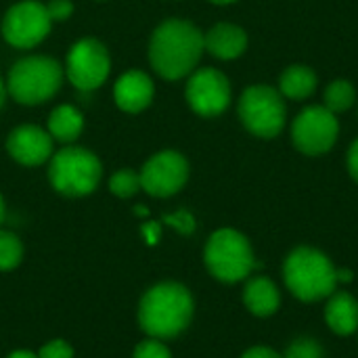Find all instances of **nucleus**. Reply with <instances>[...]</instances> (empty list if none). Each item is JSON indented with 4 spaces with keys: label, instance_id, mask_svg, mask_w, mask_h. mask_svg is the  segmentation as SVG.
I'll use <instances>...</instances> for the list:
<instances>
[{
    "label": "nucleus",
    "instance_id": "6",
    "mask_svg": "<svg viewBox=\"0 0 358 358\" xmlns=\"http://www.w3.org/2000/svg\"><path fill=\"white\" fill-rule=\"evenodd\" d=\"M206 266L222 283H237L256 268L250 241L235 229L216 231L206 243Z\"/></svg>",
    "mask_w": 358,
    "mask_h": 358
},
{
    "label": "nucleus",
    "instance_id": "12",
    "mask_svg": "<svg viewBox=\"0 0 358 358\" xmlns=\"http://www.w3.org/2000/svg\"><path fill=\"white\" fill-rule=\"evenodd\" d=\"M187 101L201 117L220 115L231 103V86L222 71L203 67L197 69L187 84Z\"/></svg>",
    "mask_w": 358,
    "mask_h": 358
},
{
    "label": "nucleus",
    "instance_id": "29",
    "mask_svg": "<svg viewBox=\"0 0 358 358\" xmlns=\"http://www.w3.org/2000/svg\"><path fill=\"white\" fill-rule=\"evenodd\" d=\"M241 358H281L273 348H266V346H256V348H250Z\"/></svg>",
    "mask_w": 358,
    "mask_h": 358
},
{
    "label": "nucleus",
    "instance_id": "34",
    "mask_svg": "<svg viewBox=\"0 0 358 358\" xmlns=\"http://www.w3.org/2000/svg\"><path fill=\"white\" fill-rule=\"evenodd\" d=\"M4 220V201H2V195H0V222Z\"/></svg>",
    "mask_w": 358,
    "mask_h": 358
},
{
    "label": "nucleus",
    "instance_id": "8",
    "mask_svg": "<svg viewBox=\"0 0 358 358\" xmlns=\"http://www.w3.org/2000/svg\"><path fill=\"white\" fill-rule=\"evenodd\" d=\"M111 59L103 42L96 38H84L76 42L65 59L67 80L78 90H94L109 78Z\"/></svg>",
    "mask_w": 358,
    "mask_h": 358
},
{
    "label": "nucleus",
    "instance_id": "15",
    "mask_svg": "<svg viewBox=\"0 0 358 358\" xmlns=\"http://www.w3.org/2000/svg\"><path fill=\"white\" fill-rule=\"evenodd\" d=\"M203 44L210 55L218 59H237L245 46H248V36L241 27L233 23H218L214 25L208 34H203Z\"/></svg>",
    "mask_w": 358,
    "mask_h": 358
},
{
    "label": "nucleus",
    "instance_id": "26",
    "mask_svg": "<svg viewBox=\"0 0 358 358\" xmlns=\"http://www.w3.org/2000/svg\"><path fill=\"white\" fill-rule=\"evenodd\" d=\"M38 358H73V350L67 342L63 340H52V342H46L40 352Z\"/></svg>",
    "mask_w": 358,
    "mask_h": 358
},
{
    "label": "nucleus",
    "instance_id": "31",
    "mask_svg": "<svg viewBox=\"0 0 358 358\" xmlns=\"http://www.w3.org/2000/svg\"><path fill=\"white\" fill-rule=\"evenodd\" d=\"M8 358H38V355H31L27 350H17V352H13Z\"/></svg>",
    "mask_w": 358,
    "mask_h": 358
},
{
    "label": "nucleus",
    "instance_id": "1",
    "mask_svg": "<svg viewBox=\"0 0 358 358\" xmlns=\"http://www.w3.org/2000/svg\"><path fill=\"white\" fill-rule=\"evenodd\" d=\"M203 50V34L197 25L185 19H168L151 36L149 61L164 80H180L195 69Z\"/></svg>",
    "mask_w": 358,
    "mask_h": 358
},
{
    "label": "nucleus",
    "instance_id": "14",
    "mask_svg": "<svg viewBox=\"0 0 358 358\" xmlns=\"http://www.w3.org/2000/svg\"><path fill=\"white\" fill-rule=\"evenodd\" d=\"M153 94H155L153 80L145 71H138V69L126 71L124 76L117 78L113 86L115 105L128 113H138L147 109L153 101Z\"/></svg>",
    "mask_w": 358,
    "mask_h": 358
},
{
    "label": "nucleus",
    "instance_id": "4",
    "mask_svg": "<svg viewBox=\"0 0 358 358\" xmlns=\"http://www.w3.org/2000/svg\"><path fill=\"white\" fill-rule=\"evenodd\" d=\"M61 82L63 67L59 61L44 55H31L19 59L10 67L6 90L21 105H40L57 94Z\"/></svg>",
    "mask_w": 358,
    "mask_h": 358
},
{
    "label": "nucleus",
    "instance_id": "28",
    "mask_svg": "<svg viewBox=\"0 0 358 358\" xmlns=\"http://www.w3.org/2000/svg\"><path fill=\"white\" fill-rule=\"evenodd\" d=\"M143 235H145V239H147V243H149V245H155V243L159 241L162 229H159V224H157V222H147V224L143 227Z\"/></svg>",
    "mask_w": 358,
    "mask_h": 358
},
{
    "label": "nucleus",
    "instance_id": "17",
    "mask_svg": "<svg viewBox=\"0 0 358 358\" xmlns=\"http://www.w3.org/2000/svg\"><path fill=\"white\" fill-rule=\"evenodd\" d=\"M325 321L338 336H350L358 329V302L346 292L331 294L325 310Z\"/></svg>",
    "mask_w": 358,
    "mask_h": 358
},
{
    "label": "nucleus",
    "instance_id": "27",
    "mask_svg": "<svg viewBox=\"0 0 358 358\" xmlns=\"http://www.w3.org/2000/svg\"><path fill=\"white\" fill-rule=\"evenodd\" d=\"M46 10L50 15V21H65L73 15V2L71 0H50L46 4Z\"/></svg>",
    "mask_w": 358,
    "mask_h": 358
},
{
    "label": "nucleus",
    "instance_id": "7",
    "mask_svg": "<svg viewBox=\"0 0 358 358\" xmlns=\"http://www.w3.org/2000/svg\"><path fill=\"white\" fill-rule=\"evenodd\" d=\"M239 117L252 134L273 138L285 126V103L275 88L256 84L241 94Z\"/></svg>",
    "mask_w": 358,
    "mask_h": 358
},
{
    "label": "nucleus",
    "instance_id": "13",
    "mask_svg": "<svg viewBox=\"0 0 358 358\" xmlns=\"http://www.w3.org/2000/svg\"><path fill=\"white\" fill-rule=\"evenodd\" d=\"M6 151L23 166H40L52 157V136L40 126L23 124L8 134Z\"/></svg>",
    "mask_w": 358,
    "mask_h": 358
},
{
    "label": "nucleus",
    "instance_id": "25",
    "mask_svg": "<svg viewBox=\"0 0 358 358\" xmlns=\"http://www.w3.org/2000/svg\"><path fill=\"white\" fill-rule=\"evenodd\" d=\"M164 222L170 224L172 229H176V231L182 233V235H191V233L195 231V218H193V214L187 212V210H180V212H176V214L166 216Z\"/></svg>",
    "mask_w": 358,
    "mask_h": 358
},
{
    "label": "nucleus",
    "instance_id": "35",
    "mask_svg": "<svg viewBox=\"0 0 358 358\" xmlns=\"http://www.w3.org/2000/svg\"><path fill=\"white\" fill-rule=\"evenodd\" d=\"M210 2H214V4H231L235 0H210Z\"/></svg>",
    "mask_w": 358,
    "mask_h": 358
},
{
    "label": "nucleus",
    "instance_id": "3",
    "mask_svg": "<svg viewBox=\"0 0 358 358\" xmlns=\"http://www.w3.org/2000/svg\"><path fill=\"white\" fill-rule=\"evenodd\" d=\"M289 292L302 302H317L331 296L338 287V268L331 260L313 248L294 250L283 266Z\"/></svg>",
    "mask_w": 358,
    "mask_h": 358
},
{
    "label": "nucleus",
    "instance_id": "19",
    "mask_svg": "<svg viewBox=\"0 0 358 358\" xmlns=\"http://www.w3.org/2000/svg\"><path fill=\"white\" fill-rule=\"evenodd\" d=\"M281 92L287 99L294 101H302L306 96H310L317 88V76L310 67L306 65H292L283 71L281 76Z\"/></svg>",
    "mask_w": 358,
    "mask_h": 358
},
{
    "label": "nucleus",
    "instance_id": "30",
    "mask_svg": "<svg viewBox=\"0 0 358 358\" xmlns=\"http://www.w3.org/2000/svg\"><path fill=\"white\" fill-rule=\"evenodd\" d=\"M348 168H350L352 178L358 182V141L352 143V147L348 151Z\"/></svg>",
    "mask_w": 358,
    "mask_h": 358
},
{
    "label": "nucleus",
    "instance_id": "21",
    "mask_svg": "<svg viewBox=\"0 0 358 358\" xmlns=\"http://www.w3.org/2000/svg\"><path fill=\"white\" fill-rule=\"evenodd\" d=\"M23 245L10 231H0V271H10L21 262Z\"/></svg>",
    "mask_w": 358,
    "mask_h": 358
},
{
    "label": "nucleus",
    "instance_id": "22",
    "mask_svg": "<svg viewBox=\"0 0 358 358\" xmlns=\"http://www.w3.org/2000/svg\"><path fill=\"white\" fill-rule=\"evenodd\" d=\"M138 189H141V176L134 170H120L109 180V191L122 199L132 197L134 193H138Z\"/></svg>",
    "mask_w": 358,
    "mask_h": 358
},
{
    "label": "nucleus",
    "instance_id": "33",
    "mask_svg": "<svg viewBox=\"0 0 358 358\" xmlns=\"http://www.w3.org/2000/svg\"><path fill=\"white\" fill-rule=\"evenodd\" d=\"M134 212H136L138 216H147V208H145V206H136Z\"/></svg>",
    "mask_w": 358,
    "mask_h": 358
},
{
    "label": "nucleus",
    "instance_id": "16",
    "mask_svg": "<svg viewBox=\"0 0 358 358\" xmlns=\"http://www.w3.org/2000/svg\"><path fill=\"white\" fill-rule=\"evenodd\" d=\"M243 302L248 310L256 317H271L277 313L281 304V296L277 285L266 277H254L248 281L243 292Z\"/></svg>",
    "mask_w": 358,
    "mask_h": 358
},
{
    "label": "nucleus",
    "instance_id": "2",
    "mask_svg": "<svg viewBox=\"0 0 358 358\" xmlns=\"http://www.w3.org/2000/svg\"><path fill=\"white\" fill-rule=\"evenodd\" d=\"M193 317V298L180 283H159L151 287L138 306L143 331L155 340L174 338L187 329Z\"/></svg>",
    "mask_w": 358,
    "mask_h": 358
},
{
    "label": "nucleus",
    "instance_id": "10",
    "mask_svg": "<svg viewBox=\"0 0 358 358\" xmlns=\"http://www.w3.org/2000/svg\"><path fill=\"white\" fill-rule=\"evenodd\" d=\"M338 132L340 124L327 107H308L296 117L292 141L304 155H323L336 145Z\"/></svg>",
    "mask_w": 358,
    "mask_h": 358
},
{
    "label": "nucleus",
    "instance_id": "11",
    "mask_svg": "<svg viewBox=\"0 0 358 358\" xmlns=\"http://www.w3.org/2000/svg\"><path fill=\"white\" fill-rule=\"evenodd\" d=\"M141 176V189L153 197H170L178 193L189 178V162L178 151H159L145 162Z\"/></svg>",
    "mask_w": 358,
    "mask_h": 358
},
{
    "label": "nucleus",
    "instance_id": "20",
    "mask_svg": "<svg viewBox=\"0 0 358 358\" xmlns=\"http://www.w3.org/2000/svg\"><path fill=\"white\" fill-rule=\"evenodd\" d=\"M355 99H357V92H355V86L348 80H336L325 90V107L331 113H340V111L350 109Z\"/></svg>",
    "mask_w": 358,
    "mask_h": 358
},
{
    "label": "nucleus",
    "instance_id": "23",
    "mask_svg": "<svg viewBox=\"0 0 358 358\" xmlns=\"http://www.w3.org/2000/svg\"><path fill=\"white\" fill-rule=\"evenodd\" d=\"M283 358H323V348L313 338H300L287 346Z\"/></svg>",
    "mask_w": 358,
    "mask_h": 358
},
{
    "label": "nucleus",
    "instance_id": "9",
    "mask_svg": "<svg viewBox=\"0 0 358 358\" xmlns=\"http://www.w3.org/2000/svg\"><path fill=\"white\" fill-rule=\"evenodd\" d=\"M50 15L46 4L38 0H23L13 4L2 19V36L15 48H34L50 31Z\"/></svg>",
    "mask_w": 358,
    "mask_h": 358
},
{
    "label": "nucleus",
    "instance_id": "18",
    "mask_svg": "<svg viewBox=\"0 0 358 358\" xmlns=\"http://www.w3.org/2000/svg\"><path fill=\"white\" fill-rule=\"evenodd\" d=\"M84 130V115L73 105H59L48 117V132L52 141L73 143Z\"/></svg>",
    "mask_w": 358,
    "mask_h": 358
},
{
    "label": "nucleus",
    "instance_id": "5",
    "mask_svg": "<svg viewBox=\"0 0 358 358\" xmlns=\"http://www.w3.org/2000/svg\"><path fill=\"white\" fill-rule=\"evenodd\" d=\"M103 176L101 159L82 147H65L50 157L48 178L55 191L65 197L90 195Z\"/></svg>",
    "mask_w": 358,
    "mask_h": 358
},
{
    "label": "nucleus",
    "instance_id": "24",
    "mask_svg": "<svg viewBox=\"0 0 358 358\" xmlns=\"http://www.w3.org/2000/svg\"><path fill=\"white\" fill-rule=\"evenodd\" d=\"M132 358H172V355L159 340L151 338V340H145L136 346Z\"/></svg>",
    "mask_w": 358,
    "mask_h": 358
},
{
    "label": "nucleus",
    "instance_id": "32",
    "mask_svg": "<svg viewBox=\"0 0 358 358\" xmlns=\"http://www.w3.org/2000/svg\"><path fill=\"white\" fill-rule=\"evenodd\" d=\"M4 96H6V86H4V82L0 78V107L4 105Z\"/></svg>",
    "mask_w": 358,
    "mask_h": 358
}]
</instances>
